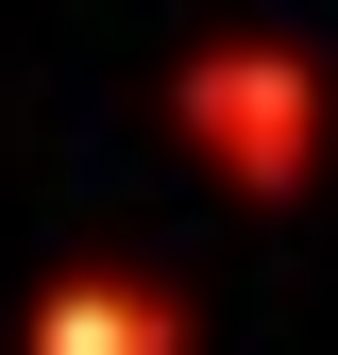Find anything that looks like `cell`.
Returning a JSON list of instances; mask_svg holds the SVG:
<instances>
[{
    "label": "cell",
    "instance_id": "cell-1",
    "mask_svg": "<svg viewBox=\"0 0 338 355\" xmlns=\"http://www.w3.org/2000/svg\"><path fill=\"white\" fill-rule=\"evenodd\" d=\"M186 119H203V153H220L237 187H287V169L321 153V85L271 68V51H220V68L186 85Z\"/></svg>",
    "mask_w": 338,
    "mask_h": 355
},
{
    "label": "cell",
    "instance_id": "cell-2",
    "mask_svg": "<svg viewBox=\"0 0 338 355\" xmlns=\"http://www.w3.org/2000/svg\"><path fill=\"white\" fill-rule=\"evenodd\" d=\"M34 338H51V355H169V322H136V304H102V288H84V304H51Z\"/></svg>",
    "mask_w": 338,
    "mask_h": 355
}]
</instances>
